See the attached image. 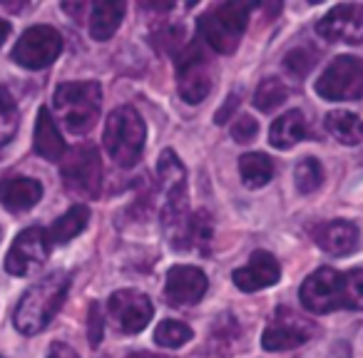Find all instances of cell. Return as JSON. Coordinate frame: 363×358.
<instances>
[{
    "label": "cell",
    "mask_w": 363,
    "mask_h": 358,
    "mask_svg": "<svg viewBox=\"0 0 363 358\" xmlns=\"http://www.w3.org/2000/svg\"><path fill=\"white\" fill-rule=\"evenodd\" d=\"M316 92L323 100H358L363 95V62L353 55H341L321 72Z\"/></svg>",
    "instance_id": "cell-10"
},
{
    "label": "cell",
    "mask_w": 363,
    "mask_h": 358,
    "mask_svg": "<svg viewBox=\"0 0 363 358\" xmlns=\"http://www.w3.org/2000/svg\"><path fill=\"white\" fill-rule=\"evenodd\" d=\"M249 3H222L199 21V33L212 50L232 55L239 47L249 23Z\"/></svg>",
    "instance_id": "cell-4"
},
{
    "label": "cell",
    "mask_w": 363,
    "mask_h": 358,
    "mask_svg": "<svg viewBox=\"0 0 363 358\" xmlns=\"http://www.w3.org/2000/svg\"><path fill=\"white\" fill-rule=\"evenodd\" d=\"M125 3H95L90 6V35L95 40H110L125 18Z\"/></svg>",
    "instance_id": "cell-21"
},
{
    "label": "cell",
    "mask_w": 363,
    "mask_h": 358,
    "mask_svg": "<svg viewBox=\"0 0 363 358\" xmlns=\"http://www.w3.org/2000/svg\"><path fill=\"white\" fill-rule=\"evenodd\" d=\"M303 137H306V120H303V115L298 110H289L269 130V142L277 150H291Z\"/></svg>",
    "instance_id": "cell-22"
},
{
    "label": "cell",
    "mask_w": 363,
    "mask_h": 358,
    "mask_svg": "<svg viewBox=\"0 0 363 358\" xmlns=\"http://www.w3.org/2000/svg\"><path fill=\"white\" fill-rule=\"evenodd\" d=\"M281 276V267H279L277 257L264 249H257V252L249 257L247 267L237 269L232 274V281L237 284L239 291H259V289H267V286H274Z\"/></svg>",
    "instance_id": "cell-16"
},
{
    "label": "cell",
    "mask_w": 363,
    "mask_h": 358,
    "mask_svg": "<svg viewBox=\"0 0 363 358\" xmlns=\"http://www.w3.org/2000/svg\"><path fill=\"white\" fill-rule=\"evenodd\" d=\"M160 179L164 189V209H162V222L169 234H174L182 224L187 222V169L179 162V157L172 150L160 155Z\"/></svg>",
    "instance_id": "cell-5"
},
{
    "label": "cell",
    "mask_w": 363,
    "mask_h": 358,
    "mask_svg": "<svg viewBox=\"0 0 363 358\" xmlns=\"http://www.w3.org/2000/svg\"><path fill=\"white\" fill-rule=\"evenodd\" d=\"M294 182H296V189L301 194H311L321 187L323 182V167L316 157H306L296 164L294 169Z\"/></svg>",
    "instance_id": "cell-27"
},
{
    "label": "cell",
    "mask_w": 363,
    "mask_h": 358,
    "mask_svg": "<svg viewBox=\"0 0 363 358\" xmlns=\"http://www.w3.org/2000/svg\"><path fill=\"white\" fill-rule=\"evenodd\" d=\"M87 222H90V209H87L85 204L70 207L60 219L52 222L50 229H45L48 239H50V247L52 244H67L70 239H75L77 234L87 227Z\"/></svg>",
    "instance_id": "cell-23"
},
{
    "label": "cell",
    "mask_w": 363,
    "mask_h": 358,
    "mask_svg": "<svg viewBox=\"0 0 363 358\" xmlns=\"http://www.w3.org/2000/svg\"><path fill=\"white\" fill-rule=\"evenodd\" d=\"M62 182L75 197L95 199L102 189V160L95 145H80L62 160Z\"/></svg>",
    "instance_id": "cell-6"
},
{
    "label": "cell",
    "mask_w": 363,
    "mask_h": 358,
    "mask_svg": "<svg viewBox=\"0 0 363 358\" xmlns=\"http://www.w3.org/2000/svg\"><path fill=\"white\" fill-rule=\"evenodd\" d=\"M289 97V90L279 77H269L262 80V85L257 87V95H254V105L262 112H274L277 107H281V102Z\"/></svg>",
    "instance_id": "cell-28"
},
{
    "label": "cell",
    "mask_w": 363,
    "mask_h": 358,
    "mask_svg": "<svg viewBox=\"0 0 363 358\" xmlns=\"http://www.w3.org/2000/svg\"><path fill=\"white\" fill-rule=\"evenodd\" d=\"M35 152L50 162H57L65 157V142H62V135H60V130H57V122L52 120L48 107H40V112H38Z\"/></svg>",
    "instance_id": "cell-20"
},
{
    "label": "cell",
    "mask_w": 363,
    "mask_h": 358,
    "mask_svg": "<svg viewBox=\"0 0 363 358\" xmlns=\"http://www.w3.org/2000/svg\"><path fill=\"white\" fill-rule=\"evenodd\" d=\"M172 237V244L182 252H209V242H212V217L209 212L199 209V212L189 214L187 222L182 224Z\"/></svg>",
    "instance_id": "cell-18"
},
{
    "label": "cell",
    "mask_w": 363,
    "mask_h": 358,
    "mask_svg": "<svg viewBox=\"0 0 363 358\" xmlns=\"http://www.w3.org/2000/svg\"><path fill=\"white\" fill-rule=\"evenodd\" d=\"M127 358H169V356H157V353H147V351H140V353H132Z\"/></svg>",
    "instance_id": "cell-37"
},
{
    "label": "cell",
    "mask_w": 363,
    "mask_h": 358,
    "mask_svg": "<svg viewBox=\"0 0 363 358\" xmlns=\"http://www.w3.org/2000/svg\"><path fill=\"white\" fill-rule=\"evenodd\" d=\"M52 105L60 117L62 127L72 135H85L100 120L102 87L95 80L62 82L52 95Z\"/></svg>",
    "instance_id": "cell-2"
},
{
    "label": "cell",
    "mask_w": 363,
    "mask_h": 358,
    "mask_svg": "<svg viewBox=\"0 0 363 358\" xmlns=\"http://www.w3.org/2000/svg\"><path fill=\"white\" fill-rule=\"evenodd\" d=\"M316 33L326 43H346V45H361L363 43V6L348 3L336 6L316 23Z\"/></svg>",
    "instance_id": "cell-14"
},
{
    "label": "cell",
    "mask_w": 363,
    "mask_h": 358,
    "mask_svg": "<svg viewBox=\"0 0 363 358\" xmlns=\"http://www.w3.org/2000/svg\"><path fill=\"white\" fill-rule=\"evenodd\" d=\"M257 135H259V125H257V120L249 115H242L232 125V140L239 142V145H247V142H252Z\"/></svg>",
    "instance_id": "cell-32"
},
{
    "label": "cell",
    "mask_w": 363,
    "mask_h": 358,
    "mask_svg": "<svg viewBox=\"0 0 363 358\" xmlns=\"http://www.w3.org/2000/svg\"><path fill=\"white\" fill-rule=\"evenodd\" d=\"M145 140L147 127L135 107L125 105L110 112L102 142H105L107 155L117 167H127V169L135 167L142 157V150H145Z\"/></svg>",
    "instance_id": "cell-3"
},
{
    "label": "cell",
    "mask_w": 363,
    "mask_h": 358,
    "mask_svg": "<svg viewBox=\"0 0 363 358\" xmlns=\"http://www.w3.org/2000/svg\"><path fill=\"white\" fill-rule=\"evenodd\" d=\"M207 274L197 267H184L177 264L167 272L164 279V298L169 306H192V303L202 301L207 293Z\"/></svg>",
    "instance_id": "cell-15"
},
{
    "label": "cell",
    "mask_w": 363,
    "mask_h": 358,
    "mask_svg": "<svg viewBox=\"0 0 363 358\" xmlns=\"http://www.w3.org/2000/svg\"><path fill=\"white\" fill-rule=\"evenodd\" d=\"M194 331L187 323L177 321V318H167L155 328V341L162 348H182L187 341H192Z\"/></svg>",
    "instance_id": "cell-26"
},
{
    "label": "cell",
    "mask_w": 363,
    "mask_h": 358,
    "mask_svg": "<svg viewBox=\"0 0 363 358\" xmlns=\"http://www.w3.org/2000/svg\"><path fill=\"white\" fill-rule=\"evenodd\" d=\"M313 336V323L286 306H279L262 336L264 351H291Z\"/></svg>",
    "instance_id": "cell-12"
},
{
    "label": "cell",
    "mask_w": 363,
    "mask_h": 358,
    "mask_svg": "<svg viewBox=\"0 0 363 358\" xmlns=\"http://www.w3.org/2000/svg\"><path fill=\"white\" fill-rule=\"evenodd\" d=\"M343 286H346V308L363 311V269H351L343 274Z\"/></svg>",
    "instance_id": "cell-31"
},
{
    "label": "cell",
    "mask_w": 363,
    "mask_h": 358,
    "mask_svg": "<svg viewBox=\"0 0 363 358\" xmlns=\"http://www.w3.org/2000/svg\"><path fill=\"white\" fill-rule=\"evenodd\" d=\"M239 172H242V179L249 189H259L272 182L274 162L272 157L262 155V152H249L239 160Z\"/></svg>",
    "instance_id": "cell-25"
},
{
    "label": "cell",
    "mask_w": 363,
    "mask_h": 358,
    "mask_svg": "<svg viewBox=\"0 0 363 358\" xmlns=\"http://www.w3.org/2000/svg\"><path fill=\"white\" fill-rule=\"evenodd\" d=\"M316 50L313 47H296L284 57V70L294 77H306L316 65Z\"/></svg>",
    "instance_id": "cell-30"
},
{
    "label": "cell",
    "mask_w": 363,
    "mask_h": 358,
    "mask_svg": "<svg viewBox=\"0 0 363 358\" xmlns=\"http://www.w3.org/2000/svg\"><path fill=\"white\" fill-rule=\"evenodd\" d=\"M237 107H239V95H232L227 102H224L222 107H219V112H217V117H214V122H217V125H227V120L234 115V110H237Z\"/></svg>",
    "instance_id": "cell-34"
},
{
    "label": "cell",
    "mask_w": 363,
    "mask_h": 358,
    "mask_svg": "<svg viewBox=\"0 0 363 358\" xmlns=\"http://www.w3.org/2000/svg\"><path fill=\"white\" fill-rule=\"evenodd\" d=\"M102 328H105V318H102V306L97 301L90 303V313H87V338L92 346H100L102 341Z\"/></svg>",
    "instance_id": "cell-33"
},
{
    "label": "cell",
    "mask_w": 363,
    "mask_h": 358,
    "mask_svg": "<svg viewBox=\"0 0 363 358\" xmlns=\"http://www.w3.org/2000/svg\"><path fill=\"white\" fill-rule=\"evenodd\" d=\"M18 132V105L13 100V95L0 87V147L16 137Z\"/></svg>",
    "instance_id": "cell-29"
},
{
    "label": "cell",
    "mask_w": 363,
    "mask_h": 358,
    "mask_svg": "<svg viewBox=\"0 0 363 358\" xmlns=\"http://www.w3.org/2000/svg\"><path fill=\"white\" fill-rule=\"evenodd\" d=\"M212 82L214 67L207 52L202 50V43H187L184 52L179 55V62H177V87H179L182 100L189 105H199L212 92Z\"/></svg>",
    "instance_id": "cell-7"
},
{
    "label": "cell",
    "mask_w": 363,
    "mask_h": 358,
    "mask_svg": "<svg viewBox=\"0 0 363 358\" xmlns=\"http://www.w3.org/2000/svg\"><path fill=\"white\" fill-rule=\"evenodd\" d=\"M316 244L331 257H343V254H351L358 244V227L346 219H333L326 222L316 229Z\"/></svg>",
    "instance_id": "cell-19"
},
{
    "label": "cell",
    "mask_w": 363,
    "mask_h": 358,
    "mask_svg": "<svg viewBox=\"0 0 363 358\" xmlns=\"http://www.w3.org/2000/svg\"><path fill=\"white\" fill-rule=\"evenodd\" d=\"M67 291H70V274L65 272H52L38 284H33L23 293V298L16 306V313H13V323H16L18 331L26 333V336L40 333L52 321L57 308L62 306Z\"/></svg>",
    "instance_id": "cell-1"
},
{
    "label": "cell",
    "mask_w": 363,
    "mask_h": 358,
    "mask_svg": "<svg viewBox=\"0 0 363 358\" xmlns=\"http://www.w3.org/2000/svg\"><path fill=\"white\" fill-rule=\"evenodd\" d=\"M0 358H3V356H0Z\"/></svg>",
    "instance_id": "cell-38"
},
{
    "label": "cell",
    "mask_w": 363,
    "mask_h": 358,
    "mask_svg": "<svg viewBox=\"0 0 363 358\" xmlns=\"http://www.w3.org/2000/svg\"><path fill=\"white\" fill-rule=\"evenodd\" d=\"M43 197V184L33 177H6L0 179V204L8 212H28Z\"/></svg>",
    "instance_id": "cell-17"
},
{
    "label": "cell",
    "mask_w": 363,
    "mask_h": 358,
    "mask_svg": "<svg viewBox=\"0 0 363 358\" xmlns=\"http://www.w3.org/2000/svg\"><path fill=\"white\" fill-rule=\"evenodd\" d=\"M298 296L306 311L311 313H331L336 308H346V286L343 274L331 267L316 269L298 289Z\"/></svg>",
    "instance_id": "cell-8"
},
{
    "label": "cell",
    "mask_w": 363,
    "mask_h": 358,
    "mask_svg": "<svg viewBox=\"0 0 363 358\" xmlns=\"http://www.w3.org/2000/svg\"><path fill=\"white\" fill-rule=\"evenodd\" d=\"M50 257V239L40 227H30L16 237L11 244V252L6 257V269L13 276H28L38 272Z\"/></svg>",
    "instance_id": "cell-11"
},
{
    "label": "cell",
    "mask_w": 363,
    "mask_h": 358,
    "mask_svg": "<svg viewBox=\"0 0 363 358\" xmlns=\"http://www.w3.org/2000/svg\"><path fill=\"white\" fill-rule=\"evenodd\" d=\"M8 33H11V26H8V23L3 21V18H0V45H3V43H6Z\"/></svg>",
    "instance_id": "cell-36"
},
{
    "label": "cell",
    "mask_w": 363,
    "mask_h": 358,
    "mask_svg": "<svg viewBox=\"0 0 363 358\" xmlns=\"http://www.w3.org/2000/svg\"><path fill=\"white\" fill-rule=\"evenodd\" d=\"M62 52V35L50 26H33L18 38L13 60L28 70H43L52 65Z\"/></svg>",
    "instance_id": "cell-9"
},
{
    "label": "cell",
    "mask_w": 363,
    "mask_h": 358,
    "mask_svg": "<svg viewBox=\"0 0 363 358\" xmlns=\"http://www.w3.org/2000/svg\"><path fill=\"white\" fill-rule=\"evenodd\" d=\"M48 358H80V356L70 346H65V343H52L50 351H48Z\"/></svg>",
    "instance_id": "cell-35"
},
{
    "label": "cell",
    "mask_w": 363,
    "mask_h": 358,
    "mask_svg": "<svg viewBox=\"0 0 363 358\" xmlns=\"http://www.w3.org/2000/svg\"><path fill=\"white\" fill-rule=\"evenodd\" d=\"M323 125H326V130L331 132L333 137H336L341 145H348V147H356L363 142V122L358 115H353V112L348 110H333L326 115V120H323Z\"/></svg>",
    "instance_id": "cell-24"
},
{
    "label": "cell",
    "mask_w": 363,
    "mask_h": 358,
    "mask_svg": "<svg viewBox=\"0 0 363 358\" xmlns=\"http://www.w3.org/2000/svg\"><path fill=\"white\" fill-rule=\"evenodd\" d=\"M107 313L122 333H140L155 316L150 296L135 289H120L107 301Z\"/></svg>",
    "instance_id": "cell-13"
}]
</instances>
